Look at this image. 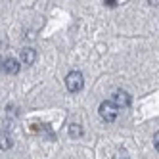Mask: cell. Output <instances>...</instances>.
I'll return each instance as SVG.
<instances>
[{
  "label": "cell",
  "instance_id": "obj_3",
  "mask_svg": "<svg viewBox=\"0 0 159 159\" xmlns=\"http://www.w3.org/2000/svg\"><path fill=\"white\" fill-rule=\"evenodd\" d=\"M111 102L117 106V109L129 107V106H130V94L127 92V90H115V94H113Z\"/></svg>",
  "mask_w": 159,
  "mask_h": 159
},
{
  "label": "cell",
  "instance_id": "obj_9",
  "mask_svg": "<svg viewBox=\"0 0 159 159\" xmlns=\"http://www.w3.org/2000/svg\"><path fill=\"white\" fill-rule=\"evenodd\" d=\"M104 4H106V6H109V8H115V6H117L119 2H117V0H106Z\"/></svg>",
  "mask_w": 159,
  "mask_h": 159
},
{
  "label": "cell",
  "instance_id": "obj_6",
  "mask_svg": "<svg viewBox=\"0 0 159 159\" xmlns=\"http://www.w3.org/2000/svg\"><path fill=\"white\" fill-rule=\"evenodd\" d=\"M12 148V138L8 132H0V150H10Z\"/></svg>",
  "mask_w": 159,
  "mask_h": 159
},
{
  "label": "cell",
  "instance_id": "obj_8",
  "mask_svg": "<svg viewBox=\"0 0 159 159\" xmlns=\"http://www.w3.org/2000/svg\"><path fill=\"white\" fill-rule=\"evenodd\" d=\"M153 146H155V150L159 152V132L153 134Z\"/></svg>",
  "mask_w": 159,
  "mask_h": 159
},
{
  "label": "cell",
  "instance_id": "obj_2",
  "mask_svg": "<svg viewBox=\"0 0 159 159\" xmlns=\"http://www.w3.org/2000/svg\"><path fill=\"white\" fill-rule=\"evenodd\" d=\"M65 86L73 94L79 92V90H83V86H84V77H83V73L81 71H71L69 75L65 77Z\"/></svg>",
  "mask_w": 159,
  "mask_h": 159
},
{
  "label": "cell",
  "instance_id": "obj_10",
  "mask_svg": "<svg viewBox=\"0 0 159 159\" xmlns=\"http://www.w3.org/2000/svg\"><path fill=\"white\" fill-rule=\"evenodd\" d=\"M148 4H152V6H159V0H150Z\"/></svg>",
  "mask_w": 159,
  "mask_h": 159
},
{
  "label": "cell",
  "instance_id": "obj_1",
  "mask_svg": "<svg viewBox=\"0 0 159 159\" xmlns=\"http://www.w3.org/2000/svg\"><path fill=\"white\" fill-rule=\"evenodd\" d=\"M100 117L104 119V121H107V123H113L117 119V115H119V109H117V106L113 104L111 100H104L100 104Z\"/></svg>",
  "mask_w": 159,
  "mask_h": 159
},
{
  "label": "cell",
  "instance_id": "obj_7",
  "mask_svg": "<svg viewBox=\"0 0 159 159\" xmlns=\"http://www.w3.org/2000/svg\"><path fill=\"white\" fill-rule=\"evenodd\" d=\"M69 136H71V138H79V136H83V127L79 123H71L69 125Z\"/></svg>",
  "mask_w": 159,
  "mask_h": 159
},
{
  "label": "cell",
  "instance_id": "obj_4",
  "mask_svg": "<svg viewBox=\"0 0 159 159\" xmlns=\"http://www.w3.org/2000/svg\"><path fill=\"white\" fill-rule=\"evenodd\" d=\"M2 69H4L8 75H16V73L19 71V61H17L16 58H8V60H4V63H2Z\"/></svg>",
  "mask_w": 159,
  "mask_h": 159
},
{
  "label": "cell",
  "instance_id": "obj_5",
  "mask_svg": "<svg viewBox=\"0 0 159 159\" xmlns=\"http://www.w3.org/2000/svg\"><path fill=\"white\" fill-rule=\"evenodd\" d=\"M21 60H23V63H27V65H33L37 61V50H33V48L21 50Z\"/></svg>",
  "mask_w": 159,
  "mask_h": 159
}]
</instances>
